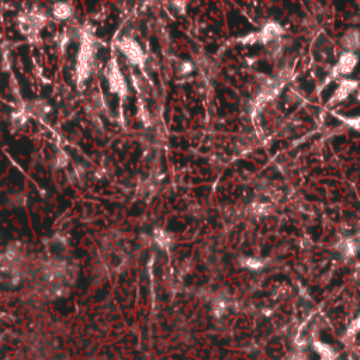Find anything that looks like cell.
<instances>
[{"label": "cell", "instance_id": "8992f818", "mask_svg": "<svg viewBox=\"0 0 360 360\" xmlns=\"http://www.w3.org/2000/svg\"><path fill=\"white\" fill-rule=\"evenodd\" d=\"M243 264H245L246 267H249V269H253V270H258V269H261L263 266L262 262H261L259 259H255V258H248Z\"/></svg>", "mask_w": 360, "mask_h": 360}, {"label": "cell", "instance_id": "5b68a950", "mask_svg": "<svg viewBox=\"0 0 360 360\" xmlns=\"http://www.w3.org/2000/svg\"><path fill=\"white\" fill-rule=\"evenodd\" d=\"M358 86V83L356 82H353V80H343L341 85V88L338 90V93L335 95V98H338V100H342V98H345L349 93H352L355 89Z\"/></svg>", "mask_w": 360, "mask_h": 360}, {"label": "cell", "instance_id": "7a4b0ae2", "mask_svg": "<svg viewBox=\"0 0 360 360\" xmlns=\"http://www.w3.org/2000/svg\"><path fill=\"white\" fill-rule=\"evenodd\" d=\"M342 48L346 49V52H355L360 49V31L359 30H349L346 31L341 38Z\"/></svg>", "mask_w": 360, "mask_h": 360}, {"label": "cell", "instance_id": "52a82bcc", "mask_svg": "<svg viewBox=\"0 0 360 360\" xmlns=\"http://www.w3.org/2000/svg\"><path fill=\"white\" fill-rule=\"evenodd\" d=\"M289 360H310L308 359V355L304 353V352H295V353H292Z\"/></svg>", "mask_w": 360, "mask_h": 360}, {"label": "cell", "instance_id": "6da1fadb", "mask_svg": "<svg viewBox=\"0 0 360 360\" xmlns=\"http://www.w3.org/2000/svg\"><path fill=\"white\" fill-rule=\"evenodd\" d=\"M358 62H359V57L355 52H345V54H342L339 62L336 65V72L341 75H349L355 70Z\"/></svg>", "mask_w": 360, "mask_h": 360}, {"label": "cell", "instance_id": "3957f363", "mask_svg": "<svg viewBox=\"0 0 360 360\" xmlns=\"http://www.w3.org/2000/svg\"><path fill=\"white\" fill-rule=\"evenodd\" d=\"M283 29L277 24V23H269L267 26H264V29L261 33V39L264 44H270L274 42L282 37Z\"/></svg>", "mask_w": 360, "mask_h": 360}, {"label": "cell", "instance_id": "277c9868", "mask_svg": "<svg viewBox=\"0 0 360 360\" xmlns=\"http://www.w3.org/2000/svg\"><path fill=\"white\" fill-rule=\"evenodd\" d=\"M314 349L321 356L322 360H335L336 358V352L329 345H325L322 342H314Z\"/></svg>", "mask_w": 360, "mask_h": 360}, {"label": "cell", "instance_id": "ba28073f", "mask_svg": "<svg viewBox=\"0 0 360 360\" xmlns=\"http://www.w3.org/2000/svg\"><path fill=\"white\" fill-rule=\"evenodd\" d=\"M360 331V317L359 318H356L355 321H353V324H352V327H351V333H356V332H359Z\"/></svg>", "mask_w": 360, "mask_h": 360}, {"label": "cell", "instance_id": "9c48e42d", "mask_svg": "<svg viewBox=\"0 0 360 360\" xmlns=\"http://www.w3.org/2000/svg\"><path fill=\"white\" fill-rule=\"evenodd\" d=\"M358 100H360V90H359V93H358Z\"/></svg>", "mask_w": 360, "mask_h": 360}]
</instances>
